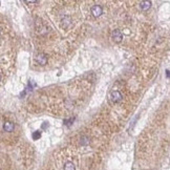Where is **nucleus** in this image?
Wrapping results in <instances>:
<instances>
[{
  "mask_svg": "<svg viewBox=\"0 0 170 170\" xmlns=\"http://www.w3.org/2000/svg\"><path fill=\"white\" fill-rule=\"evenodd\" d=\"M102 12H103V9H102V7H100V5H94L92 9V14L94 15V17H99L100 15L102 14Z\"/></svg>",
  "mask_w": 170,
  "mask_h": 170,
  "instance_id": "f03ea898",
  "label": "nucleus"
},
{
  "mask_svg": "<svg viewBox=\"0 0 170 170\" xmlns=\"http://www.w3.org/2000/svg\"><path fill=\"white\" fill-rule=\"evenodd\" d=\"M36 60H37L38 62H39V64H41V65L46 64V61H47V59H46V56L42 55V54L38 55L37 57H36Z\"/></svg>",
  "mask_w": 170,
  "mask_h": 170,
  "instance_id": "20e7f679",
  "label": "nucleus"
},
{
  "mask_svg": "<svg viewBox=\"0 0 170 170\" xmlns=\"http://www.w3.org/2000/svg\"><path fill=\"white\" fill-rule=\"evenodd\" d=\"M64 170H76V168H75V165L71 162H68V163L65 164Z\"/></svg>",
  "mask_w": 170,
  "mask_h": 170,
  "instance_id": "0eeeda50",
  "label": "nucleus"
},
{
  "mask_svg": "<svg viewBox=\"0 0 170 170\" xmlns=\"http://www.w3.org/2000/svg\"><path fill=\"white\" fill-rule=\"evenodd\" d=\"M0 80H1V76H0Z\"/></svg>",
  "mask_w": 170,
  "mask_h": 170,
  "instance_id": "1a4fd4ad",
  "label": "nucleus"
},
{
  "mask_svg": "<svg viewBox=\"0 0 170 170\" xmlns=\"http://www.w3.org/2000/svg\"><path fill=\"white\" fill-rule=\"evenodd\" d=\"M122 94H121V92H119L118 90H113V92H111L110 94V99L113 100L115 103H118V102H121V100H122Z\"/></svg>",
  "mask_w": 170,
  "mask_h": 170,
  "instance_id": "f257e3e1",
  "label": "nucleus"
},
{
  "mask_svg": "<svg viewBox=\"0 0 170 170\" xmlns=\"http://www.w3.org/2000/svg\"><path fill=\"white\" fill-rule=\"evenodd\" d=\"M3 129L7 132H11V131L14 130V124L11 122H5L4 125H3Z\"/></svg>",
  "mask_w": 170,
  "mask_h": 170,
  "instance_id": "39448f33",
  "label": "nucleus"
},
{
  "mask_svg": "<svg viewBox=\"0 0 170 170\" xmlns=\"http://www.w3.org/2000/svg\"><path fill=\"white\" fill-rule=\"evenodd\" d=\"M113 37L117 42H120L121 40H122L123 35H122V33H121V31L116 30V31H113Z\"/></svg>",
  "mask_w": 170,
  "mask_h": 170,
  "instance_id": "7ed1b4c3",
  "label": "nucleus"
},
{
  "mask_svg": "<svg viewBox=\"0 0 170 170\" xmlns=\"http://www.w3.org/2000/svg\"><path fill=\"white\" fill-rule=\"evenodd\" d=\"M40 136H41V134H40L39 131H36V132L33 133V139H34V140H38V139L40 138Z\"/></svg>",
  "mask_w": 170,
  "mask_h": 170,
  "instance_id": "6e6552de",
  "label": "nucleus"
},
{
  "mask_svg": "<svg viewBox=\"0 0 170 170\" xmlns=\"http://www.w3.org/2000/svg\"><path fill=\"white\" fill-rule=\"evenodd\" d=\"M150 5H151L150 1H142V2H141V7H142L143 9H148L150 7Z\"/></svg>",
  "mask_w": 170,
  "mask_h": 170,
  "instance_id": "423d86ee",
  "label": "nucleus"
}]
</instances>
